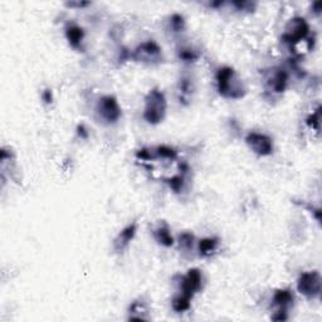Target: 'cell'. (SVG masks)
<instances>
[{"mask_svg": "<svg viewBox=\"0 0 322 322\" xmlns=\"http://www.w3.org/2000/svg\"><path fill=\"white\" fill-rule=\"evenodd\" d=\"M218 92L225 98L238 100L244 96L245 89L243 82L232 67H222L217 72Z\"/></svg>", "mask_w": 322, "mask_h": 322, "instance_id": "cell-1", "label": "cell"}, {"mask_svg": "<svg viewBox=\"0 0 322 322\" xmlns=\"http://www.w3.org/2000/svg\"><path fill=\"white\" fill-rule=\"evenodd\" d=\"M166 114V98L160 89L154 88L145 98L144 119L151 125H158Z\"/></svg>", "mask_w": 322, "mask_h": 322, "instance_id": "cell-2", "label": "cell"}, {"mask_svg": "<svg viewBox=\"0 0 322 322\" xmlns=\"http://www.w3.org/2000/svg\"><path fill=\"white\" fill-rule=\"evenodd\" d=\"M297 289L307 298H316L321 293V276L317 271L305 272L300 276Z\"/></svg>", "mask_w": 322, "mask_h": 322, "instance_id": "cell-3", "label": "cell"}, {"mask_svg": "<svg viewBox=\"0 0 322 322\" xmlns=\"http://www.w3.org/2000/svg\"><path fill=\"white\" fill-rule=\"evenodd\" d=\"M97 114L107 123H115L121 116V109L114 96H105L98 101Z\"/></svg>", "mask_w": 322, "mask_h": 322, "instance_id": "cell-4", "label": "cell"}, {"mask_svg": "<svg viewBox=\"0 0 322 322\" xmlns=\"http://www.w3.org/2000/svg\"><path fill=\"white\" fill-rule=\"evenodd\" d=\"M308 32H310V27H308L307 22L303 18H293V19L289 20L286 27V33L283 36L284 42L296 44V43L301 42L307 37Z\"/></svg>", "mask_w": 322, "mask_h": 322, "instance_id": "cell-5", "label": "cell"}, {"mask_svg": "<svg viewBox=\"0 0 322 322\" xmlns=\"http://www.w3.org/2000/svg\"><path fill=\"white\" fill-rule=\"evenodd\" d=\"M245 142L250 150L259 156H268L273 151V142L271 137L258 132H250L245 137Z\"/></svg>", "mask_w": 322, "mask_h": 322, "instance_id": "cell-6", "label": "cell"}, {"mask_svg": "<svg viewBox=\"0 0 322 322\" xmlns=\"http://www.w3.org/2000/svg\"><path fill=\"white\" fill-rule=\"evenodd\" d=\"M133 58L140 62L154 63L161 59V48L153 40L144 42L133 52Z\"/></svg>", "mask_w": 322, "mask_h": 322, "instance_id": "cell-7", "label": "cell"}, {"mask_svg": "<svg viewBox=\"0 0 322 322\" xmlns=\"http://www.w3.org/2000/svg\"><path fill=\"white\" fill-rule=\"evenodd\" d=\"M201 282H203V276H201V272L197 268H193L188 272V275L183 278V282H181V292L184 296L186 297L193 298L197 292L200 291L201 288Z\"/></svg>", "mask_w": 322, "mask_h": 322, "instance_id": "cell-8", "label": "cell"}, {"mask_svg": "<svg viewBox=\"0 0 322 322\" xmlns=\"http://www.w3.org/2000/svg\"><path fill=\"white\" fill-rule=\"evenodd\" d=\"M288 83V75L283 70H273L267 78V87L273 93H282Z\"/></svg>", "mask_w": 322, "mask_h": 322, "instance_id": "cell-9", "label": "cell"}, {"mask_svg": "<svg viewBox=\"0 0 322 322\" xmlns=\"http://www.w3.org/2000/svg\"><path fill=\"white\" fill-rule=\"evenodd\" d=\"M136 231H137V227L135 223L128 224L127 227L123 228L122 231H121V233H120L119 236L116 237V239H115L114 242L115 249H116L117 252H122L123 249H126L127 245L130 244V242L132 241L133 237H135V234H136Z\"/></svg>", "mask_w": 322, "mask_h": 322, "instance_id": "cell-10", "label": "cell"}, {"mask_svg": "<svg viewBox=\"0 0 322 322\" xmlns=\"http://www.w3.org/2000/svg\"><path fill=\"white\" fill-rule=\"evenodd\" d=\"M66 37L67 40L70 42V44L72 45V47L78 48L80 45V43H82V40H83V29L80 28V27L76 24H70L66 28Z\"/></svg>", "mask_w": 322, "mask_h": 322, "instance_id": "cell-11", "label": "cell"}, {"mask_svg": "<svg viewBox=\"0 0 322 322\" xmlns=\"http://www.w3.org/2000/svg\"><path fill=\"white\" fill-rule=\"evenodd\" d=\"M293 302V294L289 289H278L273 296V305L281 308H287Z\"/></svg>", "mask_w": 322, "mask_h": 322, "instance_id": "cell-12", "label": "cell"}, {"mask_svg": "<svg viewBox=\"0 0 322 322\" xmlns=\"http://www.w3.org/2000/svg\"><path fill=\"white\" fill-rule=\"evenodd\" d=\"M154 237L160 244L165 245V247H171L174 244V238H172L169 228L166 225H160L159 228H156L154 231Z\"/></svg>", "mask_w": 322, "mask_h": 322, "instance_id": "cell-13", "label": "cell"}, {"mask_svg": "<svg viewBox=\"0 0 322 322\" xmlns=\"http://www.w3.org/2000/svg\"><path fill=\"white\" fill-rule=\"evenodd\" d=\"M218 247L217 238H205L199 242V254L200 257L211 256Z\"/></svg>", "mask_w": 322, "mask_h": 322, "instance_id": "cell-14", "label": "cell"}, {"mask_svg": "<svg viewBox=\"0 0 322 322\" xmlns=\"http://www.w3.org/2000/svg\"><path fill=\"white\" fill-rule=\"evenodd\" d=\"M190 300H192V298L186 297L184 294H180V296L175 297L174 301H172V308H174L176 312L186 311V310H189L190 308Z\"/></svg>", "mask_w": 322, "mask_h": 322, "instance_id": "cell-15", "label": "cell"}, {"mask_svg": "<svg viewBox=\"0 0 322 322\" xmlns=\"http://www.w3.org/2000/svg\"><path fill=\"white\" fill-rule=\"evenodd\" d=\"M155 151L156 155L162 159H167V160H175L176 156H178V153H176L175 149H172V147L170 146H165V145L158 146L155 149Z\"/></svg>", "mask_w": 322, "mask_h": 322, "instance_id": "cell-16", "label": "cell"}, {"mask_svg": "<svg viewBox=\"0 0 322 322\" xmlns=\"http://www.w3.org/2000/svg\"><path fill=\"white\" fill-rule=\"evenodd\" d=\"M179 92H180V100H185L189 97L193 92V84L190 82L189 78H181L180 83H179Z\"/></svg>", "mask_w": 322, "mask_h": 322, "instance_id": "cell-17", "label": "cell"}, {"mask_svg": "<svg viewBox=\"0 0 322 322\" xmlns=\"http://www.w3.org/2000/svg\"><path fill=\"white\" fill-rule=\"evenodd\" d=\"M193 243H194V236L190 233H183L179 237V244L183 249H190L193 248Z\"/></svg>", "mask_w": 322, "mask_h": 322, "instance_id": "cell-18", "label": "cell"}, {"mask_svg": "<svg viewBox=\"0 0 322 322\" xmlns=\"http://www.w3.org/2000/svg\"><path fill=\"white\" fill-rule=\"evenodd\" d=\"M167 183H169L170 188H171L174 192L179 193L181 190V188H183V185H184V176L183 175L172 176V178H170L169 180H167Z\"/></svg>", "mask_w": 322, "mask_h": 322, "instance_id": "cell-19", "label": "cell"}, {"mask_svg": "<svg viewBox=\"0 0 322 322\" xmlns=\"http://www.w3.org/2000/svg\"><path fill=\"white\" fill-rule=\"evenodd\" d=\"M179 57L185 62H194L198 59V53H195L193 49H188V48H183L179 52Z\"/></svg>", "mask_w": 322, "mask_h": 322, "instance_id": "cell-20", "label": "cell"}, {"mask_svg": "<svg viewBox=\"0 0 322 322\" xmlns=\"http://www.w3.org/2000/svg\"><path fill=\"white\" fill-rule=\"evenodd\" d=\"M171 28L175 32H181L185 28V20L181 15L174 14L171 17Z\"/></svg>", "mask_w": 322, "mask_h": 322, "instance_id": "cell-21", "label": "cell"}, {"mask_svg": "<svg viewBox=\"0 0 322 322\" xmlns=\"http://www.w3.org/2000/svg\"><path fill=\"white\" fill-rule=\"evenodd\" d=\"M320 120H321V111H320V107L316 110V112L311 115V116L307 119V125L311 126L315 130H319L320 128Z\"/></svg>", "mask_w": 322, "mask_h": 322, "instance_id": "cell-22", "label": "cell"}, {"mask_svg": "<svg viewBox=\"0 0 322 322\" xmlns=\"http://www.w3.org/2000/svg\"><path fill=\"white\" fill-rule=\"evenodd\" d=\"M272 319L275 320V321H284V320H287L286 308H281L280 311H278L277 314L272 317Z\"/></svg>", "mask_w": 322, "mask_h": 322, "instance_id": "cell-23", "label": "cell"}, {"mask_svg": "<svg viewBox=\"0 0 322 322\" xmlns=\"http://www.w3.org/2000/svg\"><path fill=\"white\" fill-rule=\"evenodd\" d=\"M43 100H44L45 103H50L53 100V96H52V92L49 91V89H45L44 92H43Z\"/></svg>", "mask_w": 322, "mask_h": 322, "instance_id": "cell-24", "label": "cell"}, {"mask_svg": "<svg viewBox=\"0 0 322 322\" xmlns=\"http://www.w3.org/2000/svg\"><path fill=\"white\" fill-rule=\"evenodd\" d=\"M67 5L71 6V8H75V6H77V8H83V6L89 5V3H88V1H80V3H76V1H71V3H67Z\"/></svg>", "mask_w": 322, "mask_h": 322, "instance_id": "cell-25", "label": "cell"}]
</instances>
